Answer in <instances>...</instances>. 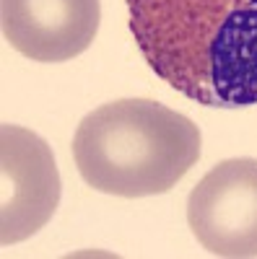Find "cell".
I'll use <instances>...</instances> for the list:
<instances>
[{
	"label": "cell",
	"instance_id": "obj_1",
	"mask_svg": "<svg viewBox=\"0 0 257 259\" xmlns=\"http://www.w3.org/2000/svg\"><path fill=\"white\" fill-rule=\"evenodd\" d=\"M133 39L164 83L216 109L257 104V0H127Z\"/></svg>",
	"mask_w": 257,
	"mask_h": 259
},
{
	"label": "cell",
	"instance_id": "obj_2",
	"mask_svg": "<svg viewBox=\"0 0 257 259\" xmlns=\"http://www.w3.org/2000/svg\"><path fill=\"white\" fill-rule=\"evenodd\" d=\"M81 179L115 197H151L174 187L200 158V130L151 99H117L86 114L73 138Z\"/></svg>",
	"mask_w": 257,
	"mask_h": 259
},
{
	"label": "cell",
	"instance_id": "obj_3",
	"mask_svg": "<svg viewBox=\"0 0 257 259\" xmlns=\"http://www.w3.org/2000/svg\"><path fill=\"white\" fill-rule=\"evenodd\" d=\"M187 223L213 256H257V158L213 166L187 197Z\"/></svg>",
	"mask_w": 257,
	"mask_h": 259
},
{
	"label": "cell",
	"instance_id": "obj_4",
	"mask_svg": "<svg viewBox=\"0 0 257 259\" xmlns=\"http://www.w3.org/2000/svg\"><path fill=\"white\" fill-rule=\"evenodd\" d=\"M0 244H18L45 228L60 202L52 148L18 124L0 127Z\"/></svg>",
	"mask_w": 257,
	"mask_h": 259
},
{
	"label": "cell",
	"instance_id": "obj_5",
	"mask_svg": "<svg viewBox=\"0 0 257 259\" xmlns=\"http://www.w3.org/2000/svg\"><path fill=\"white\" fill-rule=\"evenodd\" d=\"M99 0H0L6 41L34 62H65L96 39Z\"/></svg>",
	"mask_w": 257,
	"mask_h": 259
}]
</instances>
